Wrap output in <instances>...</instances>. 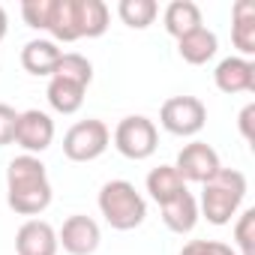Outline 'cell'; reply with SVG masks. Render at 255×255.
Returning a JSON list of instances; mask_svg holds the SVG:
<instances>
[{"label":"cell","instance_id":"603a6c76","mask_svg":"<svg viewBox=\"0 0 255 255\" xmlns=\"http://www.w3.org/2000/svg\"><path fill=\"white\" fill-rule=\"evenodd\" d=\"M234 243H237V255H255V207H246L237 216L234 225Z\"/></svg>","mask_w":255,"mask_h":255},{"label":"cell","instance_id":"7a4b0ae2","mask_svg":"<svg viewBox=\"0 0 255 255\" xmlns=\"http://www.w3.org/2000/svg\"><path fill=\"white\" fill-rule=\"evenodd\" d=\"M201 186L204 192H201L198 213H204L210 225H228L246 198V177L237 168H219Z\"/></svg>","mask_w":255,"mask_h":255},{"label":"cell","instance_id":"4316f807","mask_svg":"<svg viewBox=\"0 0 255 255\" xmlns=\"http://www.w3.org/2000/svg\"><path fill=\"white\" fill-rule=\"evenodd\" d=\"M252 120H255V102H249V105L240 111V120H237V123H240V132H243L246 141L255 138V132H252Z\"/></svg>","mask_w":255,"mask_h":255},{"label":"cell","instance_id":"d4e9b609","mask_svg":"<svg viewBox=\"0 0 255 255\" xmlns=\"http://www.w3.org/2000/svg\"><path fill=\"white\" fill-rule=\"evenodd\" d=\"M180 255H237V252L222 240H189L180 249Z\"/></svg>","mask_w":255,"mask_h":255},{"label":"cell","instance_id":"484cf974","mask_svg":"<svg viewBox=\"0 0 255 255\" xmlns=\"http://www.w3.org/2000/svg\"><path fill=\"white\" fill-rule=\"evenodd\" d=\"M15 129H18V111L6 102H0V147L15 141Z\"/></svg>","mask_w":255,"mask_h":255},{"label":"cell","instance_id":"3957f363","mask_svg":"<svg viewBox=\"0 0 255 255\" xmlns=\"http://www.w3.org/2000/svg\"><path fill=\"white\" fill-rule=\"evenodd\" d=\"M99 210L117 231H132L147 216V201L129 180H108L99 189Z\"/></svg>","mask_w":255,"mask_h":255},{"label":"cell","instance_id":"d6986e66","mask_svg":"<svg viewBox=\"0 0 255 255\" xmlns=\"http://www.w3.org/2000/svg\"><path fill=\"white\" fill-rule=\"evenodd\" d=\"M147 192H150V198L162 207L165 201H171V198H177L180 192H186V183H183V177L174 171V165H159V168H153V171L147 174Z\"/></svg>","mask_w":255,"mask_h":255},{"label":"cell","instance_id":"52a82bcc","mask_svg":"<svg viewBox=\"0 0 255 255\" xmlns=\"http://www.w3.org/2000/svg\"><path fill=\"white\" fill-rule=\"evenodd\" d=\"M222 168L219 153L207 141H192L177 153L174 171L183 177V183H207L216 171Z\"/></svg>","mask_w":255,"mask_h":255},{"label":"cell","instance_id":"cb8c5ba5","mask_svg":"<svg viewBox=\"0 0 255 255\" xmlns=\"http://www.w3.org/2000/svg\"><path fill=\"white\" fill-rule=\"evenodd\" d=\"M51 15V0H24L21 3V18L33 30H45Z\"/></svg>","mask_w":255,"mask_h":255},{"label":"cell","instance_id":"9a60e30c","mask_svg":"<svg viewBox=\"0 0 255 255\" xmlns=\"http://www.w3.org/2000/svg\"><path fill=\"white\" fill-rule=\"evenodd\" d=\"M60 54H63V51L57 48V42H51V39H30V42L21 48V66H24L30 75H48V78H51V72H54Z\"/></svg>","mask_w":255,"mask_h":255},{"label":"cell","instance_id":"5b68a950","mask_svg":"<svg viewBox=\"0 0 255 255\" xmlns=\"http://www.w3.org/2000/svg\"><path fill=\"white\" fill-rule=\"evenodd\" d=\"M159 123L162 129L180 138L198 135L207 123V108L198 96H171L159 108Z\"/></svg>","mask_w":255,"mask_h":255},{"label":"cell","instance_id":"5bb4252c","mask_svg":"<svg viewBox=\"0 0 255 255\" xmlns=\"http://www.w3.org/2000/svg\"><path fill=\"white\" fill-rule=\"evenodd\" d=\"M51 42H75L81 39L78 30V0H51V15L48 27Z\"/></svg>","mask_w":255,"mask_h":255},{"label":"cell","instance_id":"8fae6325","mask_svg":"<svg viewBox=\"0 0 255 255\" xmlns=\"http://www.w3.org/2000/svg\"><path fill=\"white\" fill-rule=\"evenodd\" d=\"M213 81L222 93H252L255 90V63L246 57H225V60H219Z\"/></svg>","mask_w":255,"mask_h":255},{"label":"cell","instance_id":"277c9868","mask_svg":"<svg viewBox=\"0 0 255 255\" xmlns=\"http://www.w3.org/2000/svg\"><path fill=\"white\" fill-rule=\"evenodd\" d=\"M156 144H159V132H156L153 120L144 117V114L123 117L117 123V129H114V147H117V153L126 156V159H132V162H141V159L153 156Z\"/></svg>","mask_w":255,"mask_h":255},{"label":"cell","instance_id":"4fadbf2b","mask_svg":"<svg viewBox=\"0 0 255 255\" xmlns=\"http://www.w3.org/2000/svg\"><path fill=\"white\" fill-rule=\"evenodd\" d=\"M162 222H165V228L168 231H174V234H189L195 225H198V201H195V195L186 189V192H180L177 198H171V201H165L162 207Z\"/></svg>","mask_w":255,"mask_h":255},{"label":"cell","instance_id":"44dd1931","mask_svg":"<svg viewBox=\"0 0 255 255\" xmlns=\"http://www.w3.org/2000/svg\"><path fill=\"white\" fill-rule=\"evenodd\" d=\"M117 15L123 18L126 27L144 30V27H150L156 21L159 6H156V0H120V3H117Z\"/></svg>","mask_w":255,"mask_h":255},{"label":"cell","instance_id":"ba28073f","mask_svg":"<svg viewBox=\"0 0 255 255\" xmlns=\"http://www.w3.org/2000/svg\"><path fill=\"white\" fill-rule=\"evenodd\" d=\"M54 141V120L39 111V108H30V111H21L18 114V129H15V144L24 147V153L36 156L42 150H48Z\"/></svg>","mask_w":255,"mask_h":255},{"label":"cell","instance_id":"7c38bea8","mask_svg":"<svg viewBox=\"0 0 255 255\" xmlns=\"http://www.w3.org/2000/svg\"><path fill=\"white\" fill-rule=\"evenodd\" d=\"M231 42L240 51V57L255 54V3L252 0H237L231 6Z\"/></svg>","mask_w":255,"mask_h":255},{"label":"cell","instance_id":"6da1fadb","mask_svg":"<svg viewBox=\"0 0 255 255\" xmlns=\"http://www.w3.org/2000/svg\"><path fill=\"white\" fill-rule=\"evenodd\" d=\"M6 201L18 216H39L48 210L51 183L39 156L21 153L6 165Z\"/></svg>","mask_w":255,"mask_h":255},{"label":"cell","instance_id":"83f0119b","mask_svg":"<svg viewBox=\"0 0 255 255\" xmlns=\"http://www.w3.org/2000/svg\"><path fill=\"white\" fill-rule=\"evenodd\" d=\"M3 36H6V9L0 6V39H3Z\"/></svg>","mask_w":255,"mask_h":255},{"label":"cell","instance_id":"30bf717a","mask_svg":"<svg viewBox=\"0 0 255 255\" xmlns=\"http://www.w3.org/2000/svg\"><path fill=\"white\" fill-rule=\"evenodd\" d=\"M57 231L45 219H27L15 234L18 255H57Z\"/></svg>","mask_w":255,"mask_h":255},{"label":"cell","instance_id":"ffe728a7","mask_svg":"<svg viewBox=\"0 0 255 255\" xmlns=\"http://www.w3.org/2000/svg\"><path fill=\"white\" fill-rule=\"evenodd\" d=\"M78 30L81 39H96L108 30V6L102 0H78Z\"/></svg>","mask_w":255,"mask_h":255},{"label":"cell","instance_id":"8992f818","mask_svg":"<svg viewBox=\"0 0 255 255\" xmlns=\"http://www.w3.org/2000/svg\"><path fill=\"white\" fill-rule=\"evenodd\" d=\"M111 132L102 120H78L75 126H69V132L63 135V153L72 162H93L108 150Z\"/></svg>","mask_w":255,"mask_h":255},{"label":"cell","instance_id":"7402d4cb","mask_svg":"<svg viewBox=\"0 0 255 255\" xmlns=\"http://www.w3.org/2000/svg\"><path fill=\"white\" fill-rule=\"evenodd\" d=\"M51 78H66V81H75V84L87 87V84L93 81V66H90V60H87L84 54L66 51V54H60V60H57V66H54V72H51Z\"/></svg>","mask_w":255,"mask_h":255},{"label":"cell","instance_id":"ac0fdd59","mask_svg":"<svg viewBox=\"0 0 255 255\" xmlns=\"http://www.w3.org/2000/svg\"><path fill=\"white\" fill-rule=\"evenodd\" d=\"M84 93H87V87H81L75 81H66V78H51L48 90H45L48 105L60 114H75L84 105Z\"/></svg>","mask_w":255,"mask_h":255},{"label":"cell","instance_id":"e0dca14e","mask_svg":"<svg viewBox=\"0 0 255 255\" xmlns=\"http://www.w3.org/2000/svg\"><path fill=\"white\" fill-rule=\"evenodd\" d=\"M216 48H219V39H216V33L207 30V27H198V30L186 33L183 39H177V51H180V57H183L186 63H192V66L207 63V60L216 54Z\"/></svg>","mask_w":255,"mask_h":255},{"label":"cell","instance_id":"9c48e42d","mask_svg":"<svg viewBox=\"0 0 255 255\" xmlns=\"http://www.w3.org/2000/svg\"><path fill=\"white\" fill-rule=\"evenodd\" d=\"M99 240H102V234H99L96 219H90L84 213L69 216L57 231V246H63L69 255H93Z\"/></svg>","mask_w":255,"mask_h":255},{"label":"cell","instance_id":"2e32d148","mask_svg":"<svg viewBox=\"0 0 255 255\" xmlns=\"http://www.w3.org/2000/svg\"><path fill=\"white\" fill-rule=\"evenodd\" d=\"M162 21H165V30L174 39H183L186 33L204 27L201 24V9H198V3H192V0H171V3L165 6Z\"/></svg>","mask_w":255,"mask_h":255}]
</instances>
